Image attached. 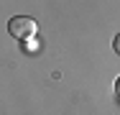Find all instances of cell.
I'll return each instance as SVG.
<instances>
[{"label":"cell","instance_id":"1","mask_svg":"<svg viewBox=\"0 0 120 115\" xmlns=\"http://www.w3.org/2000/svg\"><path fill=\"white\" fill-rule=\"evenodd\" d=\"M8 33H10L13 38H18V41L36 38V33H38V23L33 21V18H28V15H15V18L8 21Z\"/></svg>","mask_w":120,"mask_h":115},{"label":"cell","instance_id":"2","mask_svg":"<svg viewBox=\"0 0 120 115\" xmlns=\"http://www.w3.org/2000/svg\"><path fill=\"white\" fill-rule=\"evenodd\" d=\"M23 49L26 51H38V41L36 38H28V41H23Z\"/></svg>","mask_w":120,"mask_h":115},{"label":"cell","instance_id":"3","mask_svg":"<svg viewBox=\"0 0 120 115\" xmlns=\"http://www.w3.org/2000/svg\"><path fill=\"white\" fill-rule=\"evenodd\" d=\"M112 49H115V54H120V33L115 36V41H112Z\"/></svg>","mask_w":120,"mask_h":115},{"label":"cell","instance_id":"4","mask_svg":"<svg viewBox=\"0 0 120 115\" xmlns=\"http://www.w3.org/2000/svg\"><path fill=\"white\" fill-rule=\"evenodd\" d=\"M115 95H118V97H120V77H118V79H115Z\"/></svg>","mask_w":120,"mask_h":115}]
</instances>
